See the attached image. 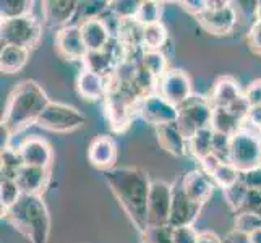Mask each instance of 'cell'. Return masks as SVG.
Listing matches in <instances>:
<instances>
[{
    "mask_svg": "<svg viewBox=\"0 0 261 243\" xmlns=\"http://www.w3.org/2000/svg\"><path fill=\"white\" fill-rule=\"evenodd\" d=\"M104 180L133 227L140 233L145 232L149 227L148 198L152 183L146 170L140 167H114L104 172Z\"/></svg>",
    "mask_w": 261,
    "mask_h": 243,
    "instance_id": "obj_1",
    "label": "cell"
},
{
    "mask_svg": "<svg viewBox=\"0 0 261 243\" xmlns=\"http://www.w3.org/2000/svg\"><path fill=\"white\" fill-rule=\"evenodd\" d=\"M49 102V96L38 81L23 79L21 83H18L8 97L2 115V133H5L7 141L26 130L30 125L38 123Z\"/></svg>",
    "mask_w": 261,
    "mask_h": 243,
    "instance_id": "obj_2",
    "label": "cell"
},
{
    "mask_svg": "<svg viewBox=\"0 0 261 243\" xmlns=\"http://www.w3.org/2000/svg\"><path fill=\"white\" fill-rule=\"evenodd\" d=\"M2 218L30 243H49L50 214L42 196L23 195Z\"/></svg>",
    "mask_w": 261,
    "mask_h": 243,
    "instance_id": "obj_3",
    "label": "cell"
},
{
    "mask_svg": "<svg viewBox=\"0 0 261 243\" xmlns=\"http://www.w3.org/2000/svg\"><path fill=\"white\" fill-rule=\"evenodd\" d=\"M143 97L133 86L120 85L109 78V89L104 97L106 117L114 131H123L138 115V107Z\"/></svg>",
    "mask_w": 261,
    "mask_h": 243,
    "instance_id": "obj_4",
    "label": "cell"
},
{
    "mask_svg": "<svg viewBox=\"0 0 261 243\" xmlns=\"http://www.w3.org/2000/svg\"><path fill=\"white\" fill-rule=\"evenodd\" d=\"M42 39V23L34 15L0 21L2 46H20L33 50Z\"/></svg>",
    "mask_w": 261,
    "mask_h": 243,
    "instance_id": "obj_5",
    "label": "cell"
},
{
    "mask_svg": "<svg viewBox=\"0 0 261 243\" xmlns=\"http://www.w3.org/2000/svg\"><path fill=\"white\" fill-rule=\"evenodd\" d=\"M229 162L239 169L240 174L261 167V138L256 130L244 125V128L233 134Z\"/></svg>",
    "mask_w": 261,
    "mask_h": 243,
    "instance_id": "obj_6",
    "label": "cell"
},
{
    "mask_svg": "<svg viewBox=\"0 0 261 243\" xmlns=\"http://www.w3.org/2000/svg\"><path fill=\"white\" fill-rule=\"evenodd\" d=\"M86 123V115L76 107L50 101L38 120V127L54 133H70Z\"/></svg>",
    "mask_w": 261,
    "mask_h": 243,
    "instance_id": "obj_7",
    "label": "cell"
},
{
    "mask_svg": "<svg viewBox=\"0 0 261 243\" xmlns=\"http://www.w3.org/2000/svg\"><path fill=\"white\" fill-rule=\"evenodd\" d=\"M213 120V105L208 97L193 94L190 101L178 107L177 125L185 140L188 141L196 131L211 127Z\"/></svg>",
    "mask_w": 261,
    "mask_h": 243,
    "instance_id": "obj_8",
    "label": "cell"
},
{
    "mask_svg": "<svg viewBox=\"0 0 261 243\" xmlns=\"http://www.w3.org/2000/svg\"><path fill=\"white\" fill-rule=\"evenodd\" d=\"M239 20V13L232 2L210 0V8L196 18L201 28L214 36H227L233 31Z\"/></svg>",
    "mask_w": 261,
    "mask_h": 243,
    "instance_id": "obj_9",
    "label": "cell"
},
{
    "mask_svg": "<svg viewBox=\"0 0 261 243\" xmlns=\"http://www.w3.org/2000/svg\"><path fill=\"white\" fill-rule=\"evenodd\" d=\"M156 94L175 107H182L193 96L192 79L184 70L169 68L163 78L156 83Z\"/></svg>",
    "mask_w": 261,
    "mask_h": 243,
    "instance_id": "obj_10",
    "label": "cell"
},
{
    "mask_svg": "<svg viewBox=\"0 0 261 243\" xmlns=\"http://www.w3.org/2000/svg\"><path fill=\"white\" fill-rule=\"evenodd\" d=\"M174 186L164 180H152L148 198V224L149 227L169 226L172 208Z\"/></svg>",
    "mask_w": 261,
    "mask_h": 243,
    "instance_id": "obj_11",
    "label": "cell"
},
{
    "mask_svg": "<svg viewBox=\"0 0 261 243\" xmlns=\"http://www.w3.org/2000/svg\"><path fill=\"white\" fill-rule=\"evenodd\" d=\"M54 46H56V52L59 56L68 62H83L88 56L80 24H68L65 28L56 31Z\"/></svg>",
    "mask_w": 261,
    "mask_h": 243,
    "instance_id": "obj_12",
    "label": "cell"
},
{
    "mask_svg": "<svg viewBox=\"0 0 261 243\" xmlns=\"http://www.w3.org/2000/svg\"><path fill=\"white\" fill-rule=\"evenodd\" d=\"M174 195H172V208H170V218H169V227H187L193 226V222L198 219L201 212V204L195 203L193 200L187 196L180 178L172 185Z\"/></svg>",
    "mask_w": 261,
    "mask_h": 243,
    "instance_id": "obj_13",
    "label": "cell"
},
{
    "mask_svg": "<svg viewBox=\"0 0 261 243\" xmlns=\"http://www.w3.org/2000/svg\"><path fill=\"white\" fill-rule=\"evenodd\" d=\"M138 115L146 123L152 125L154 128L161 125L174 123L178 119V107L167 102L159 94H151L140 102Z\"/></svg>",
    "mask_w": 261,
    "mask_h": 243,
    "instance_id": "obj_14",
    "label": "cell"
},
{
    "mask_svg": "<svg viewBox=\"0 0 261 243\" xmlns=\"http://www.w3.org/2000/svg\"><path fill=\"white\" fill-rule=\"evenodd\" d=\"M78 8L80 2L76 0H46L41 4L42 21L49 28H57L59 31L68 26L75 15H78Z\"/></svg>",
    "mask_w": 261,
    "mask_h": 243,
    "instance_id": "obj_15",
    "label": "cell"
},
{
    "mask_svg": "<svg viewBox=\"0 0 261 243\" xmlns=\"http://www.w3.org/2000/svg\"><path fill=\"white\" fill-rule=\"evenodd\" d=\"M180 182H182L187 196L201 206L210 201V198L213 196V192L216 188L213 178L210 175H206L201 169H193L190 172L184 174L180 177Z\"/></svg>",
    "mask_w": 261,
    "mask_h": 243,
    "instance_id": "obj_16",
    "label": "cell"
},
{
    "mask_svg": "<svg viewBox=\"0 0 261 243\" xmlns=\"http://www.w3.org/2000/svg\"><path fill=\"white\" fill-rule=\"evenodd\" d=\"M18 149H20L24 166L50 169V164L54 160V151L52 146L44 138L39 137L24 138L21 141V145L18 146Z\"/></svg>",
    "mask_w": 261,
    "mask_h": 243,
    "instance_id": "obj_17",
    "label": "cell"
},
{
    "mask_svg": "<svg viewBox=\"0 0 261 243\" xmlns=\"http://www.w3.org/2000/svg\"><path fill=\"white\" fill-rule=\"evenodd\" d=\"M88 160L93 167L107 172L115 167L117 162V145L107 134H99L88 148Z\"/></svg>",
    "mask_w": 261,
    "mask_h": 243,
    "instance_id": "obj_18",
    "label": "cell"
},
{
    "mask_svg": "<svg viewBox=\"0 0 261 243\" xmlns=\"http://www.w3.org/2000/svg\"><path fill=\"white\" fill-rule=\"evenodd\" d=\"M83 41L88 52H101L112 41V31L104 21V18H91V20L80 21Z\"/></svg>",
    "mask_w": 261,
    "mask_h": 243,
    "instance_id": "obj_19",
    "label": "cell"
},
{
    "mask_svg": "<svg viewBox=\"0 0 261 243\" xmlns=\"http://www.w3.org/2000/svg\"><path fill=\"white\" fill-rule=\"evenodd\" d=\"M107 89H109V76L99 75L88 68H83L76 76V91L85 101L94 102L104 99Z\"/></svg>",
    "mask_w": 261,
    "mask_h": 243,
    "instance_id": "obj_20",
    "label": "cell"
},
{
    "mask_svg": "<svg viewBox=\"0 0 261 243\" xmlns=\"http://www.w3.org/2000/svg\"><path fill=\"white\" fill-rule=\"evenodd\" d=\"M49 180H50V169H44V167L24 166L16 175V183L23 192V195L41 196L46 192Z\"/></svg>",
    "mask_w": 261,
    "mask_h": 243,
    "instance_id": "obj_21",
    "label": "cell"
},
{
    "mask_svg": "<svg viewBox=\"0 0 261 243\" xmlns=\"http://www.w3.org/2000/svg\"><path fill=\"white\" fill-rule=\"evenodd\" d=\"M156 138L159 146L174 157H184L188 152V141L180 131L177 122L161 125L156 128Z\"/></svg>",
    "mask_w": 261,
    "mask_h": 243,
    "instance_id": "obj_22",
    "label": "cell"
},
{
    "mask_svg": "<svg viewBox=\"0 0 261 243\" xmlns=\"http://www.w3.org/2000/svg\"><path fill=\"white\" fill-rule=\"evenodd\" d=\"M244 96L239 83L232 76H221L216 79V83L211 88L210 93V102L213 107H222V109H229V107L237 102L239 99Z\"/></svg>",
    "mask_w": 261,
    "mask_h": 243,
    "instance_id": "obj_23",
    "label": "cell"
},
{
    "mask_svg": "<svg viewBox=\"0 0 261 243\" xmlns=\"http://www.w3.org/2000/svg\"><path fill=\"white\" fill-rule=\"evenodd\" d=\"M28 49L20 46H2L0 50V70L5 75H13L26 67L30 60Z\"/></svg>",
    "mask_w": 261,
    "mask_h": 243,
    "instance_id": "obj_24",
    "label": "cell"
},
{
    "mask_svg": "<svg viewBox=\"0 0 261 243\" xmlns=\"http://www.w3.org/2000/svg\"><path fill=\"white\" fill-rule=\"evenodd\" d=\"M245 120L239 119L236 114H232L229 109H222V107H213V120L211 128L216 133H224L233 137L237 131L244 128Z\"/></svg>",
    "mask_w": 261,
    "mask_h": 243,
    "instance_id": "obj_25",
    "label": "cell"
},
{
    "mask_svg": "<svg viewBox=\"0 0 261 243\" xmlns=\"http://www.w3.org/2000/svg\"><path fill=\"white\" fill-rule=\"evenodd\" d=\"M24 167L23 157L20 154V149L12 148V146H2V152H0V174L2 178H10L16 180L18 172Z\"/></svg>",
    "mask_w": 261,
    "mask_h": 243,
    "instance_id": "obj_26",
    "label": "cell"
},
{
    "mask_svg": "<svg viewBox=\"0 0 261 243\" xmlns=\"http://www.w3.org/2000/svg\"><path fill=\"white\" fill-rule=\"evenodd\" d=\"M213 138H214V130L211 127L196 131L188 140V152L200 162L206 156L213 154Z\"/></svg>",
    "mask_w": 261,
    "mask_h": 243,
    "instance_id": "obj_27",
    "label": "cell"
},
{
    "mask_svg": "<svg viewBox=\"0 0 261 243\" xmlns=\"http://www.w3.org/2000/svg\"><path fill=\"white\" fill-rule=\"evenodd\" d=\"M141 65L156 81L166 75L169 70L167 59L163 50H143L141 53Z\"/></svg>",
    "mask_w": 261,
    "mask_h": 243,
    "instance_id": "obj_28",
    "label": "cell"
},
{
    "mask_svg": "<svg viewBox=\"0 0 261 243\" xmlns=\"http://www.w3.org/2000/svg\"><path fill=\"white\" fill-rule=\"evenodd\" d=\"M167 38L169 33L163 21L145 26V30H143V50H161L167 42Z\"/></svg>",
    "mask_w": 261,
    "mask_h": 243,
    "instance_id": "obj_29",
    "label": "cell"
},
{
    "mask_svg": "<svg viewBox=\"0 0 261 243\" xmlns=\"http://www.w3.org/2000/svg\"><path fill=\"white\" fill-rule=\"evenodd\" d=\"M33 0H2L0 2V20H15L33 15Z\"/></svg>",
    "mask_w": 261,
    "mask_h": 243,
    "instance_id": "obj_30",
    "label": "cell"
},
{
    "mask_svg": "<svg viewBox=\"0 0 261 243\" xmlns=\"http://www.w3.org/2000/svg\"><path fill=\"white\" fill-rule=\"evenodd\" d=\"M161 15H163V2L156 0H141L140 10L135 16L141 26H149L154 23H161Z\"/></svg>",
    "mask_w": 261,
    "mask_h": 243,
    "instance_id": "obj_31",
    "label": "cell"
},
{
    "mask_svg": "<svg viewBox=\"0 0 261 243\" xmlns=\"http://www.w3.org/2000/svg\"><path fill=\"white\" fill-rule=\"evenodd\" d=\"M211 178H213L216 186L226 190V188H229L233 183L239 182V180L242 178V174L239 172V169L236 166L230 164V162H222V164L214 170Z\"/></svg>",
    "mask_w": 261,
    "mask_h": 243,
    "instance_id": "obj_32",
    "label": "cell"
},
{
    "mask_svg": "<svg viewBox=\"0 0 261 243\" xmlns=\"http://www.w3.org/2000/svg\"><path fill=\"white\" fill-rule=\"evenodd\" d=\"M23 196V192L18 186L16 180L10 178H0V208L2 212L8 211L16 201Z\"/></svg>",
    "mask_w": 261,
    "mask_h": 243,
    "instance_id": "obj_33",
    "label": "cell"
},
{
    "mask_svg": "<svg viewBox=\"0 0 261 243\" xmlns=\"http://www.w3.org/2000/svg\"><path fill=\"white\" fill-rule=\"evenodd\" d=\"M111 2L107 0H86V2H80L78 16L80 20H91V18H102L106 13H109Z\"/></svg>",
    "mask_w": 261,
    "mask_h": 243,
    "instance_id": "obj_34",
    "label": "cell"
},
{
    "mask_svg": "<svg viewBox=\"0 0 261 243\" xmlns=\"http://www.w3.org/2000/svg\"><path fill=\"white\" fill-rule=\"evenodd\" d=\"M247 192H248V186L245 185V182L242 178L239 180L237 183H233L232 186L226 188V190H222L224 200H226V203L229 204V208L236 214L242 209V204H244Z\"/></svg>",
    "mask_w": 261,
    "mask_h": 243,
    "instance_id": "obj_35",
    "label": "cell"
},
{
    "mask_svg": "<svg viewBox=\"0 0 261 243\" xmlns=\"http://www.w3.org/2000/svg\"><path fill=\"white\" fill-rule=\"evenodd\" d=\"M140 0H114L111 2L109 12L119 20H132L140 10Z\"/></svg>",
    "mask_w": 261,
    "mask_h": 243,
    "instance_id": "obj_36",
    "label": "cell"
},
{
    "mask_svg": "<svg viewBox=\"0 0 261 243\" xmlns=\"http://www.w3.org/2000/svg\"><path fill=\"white\" fill-rule=\"evenodd\" d=\"M233 229L251 235L253 232L261 229V215L251 212H237L236 219H233Z\"/></svg>",
    "mask_w": 261,
    "mask_h": 243,
    "instance_id": "obj_37",
    "label": "cell"
},
{
    "mask_svg": "<svg viewBox=\"0 0 261 243\" xmlns=\"http://www.w3.org/2000/svg\"><path fill=\"white\" fill-rule=\"evenodd\" d=\"M141 243H174L172 227H148L141 233Z\"/></svg>",
    "mask_w": 261,
    "mask_h": 243,
    "instance_id": "obj_38",
    "label": "cell"
},
{
    "mask_svg": "<svg viewBox=\"0 0 261 243\" xmlns=\"http://www.w3.org/2000/svg\"><path fill=\"white\" fill-rule=\"evenodd\" d=\"M230 143H232V137L214 131L213 154L218 159H221L222 162H229L230 160Z\"/></svg>",
    "mask_w": 261,
    "mask_h": 243,
    "instance_id": "obj_39",
    "label": "cell"
},
{
    "mask_svg": "<svg viewBox=\"0 0 261 243\" xmlns=\"http://www.w3.org/2000/svg\"><path fill=\"white\" fill-rule=\"evenodd\" d=\"M239 212H251L261 215V192L250 190L248 188L244 204H242V209Z\"/></svg>",
    "mask_w": 261,
    "mask_h": 243,
    "instance_id": "obj_40",
    "label": "cell"
},
{
    "mask_svg": "<svg viewBox=\"0 0 261 243\" xmlns=\"http://www.w3.org/2000/svg\"><path fill=\"white\" fill-rule=\"evenodd\" d=\"M198 235H200V232H198L193 226L172 229L174 243H198Z\"/></svg>",
    "mask_w": 261,
    "mask_h": 243,
    "instance_id": "obj_41",
    "label": "cell"
},
{
    "mask_svg": "<svg viewBox=\"0 0 261 243\" xmlns=\"http://www.w3.org/2000/svg\"><path fill=\"white\" fill-rule=\"evenodd\" d=\"M247 41H248V49L253 53H256V56H261V21L259 20H255L253 24L250 26Z\"/></svg>",
    "mask_w": 261,
    "mask_h": 243,
    "instance_id": "obj_42",
    "label": "cell"
},
{
    "mask_svg": "<svg viewBox=\"0 0 261 243\" xmlns=\"http://www.w3.org/2000/svg\"><path fill=\"white\" fill-rule=\"evenodd\" d=\"M178 5H182L187 13L198 18L210 8V0H184V2H178Z\"/></svg>",
    "mask_w": 261,
    "mask_h": 243,
    "instance_id": "obj_43",
    "label": "cell"
},
{
    "mask_svg": "<svg viewBox=\"0 0 261 243\" xmlns=\"http://www.w3.org/2000/svg\"><path fill=\"white\" fill-rule=\"evenodd\" d=\"M244 94L250 107H261V78L255 79L253 83H250Z\"/></svg>",
    "mask_w": 261,
    "mask_h": 243,
    "instance_id": "obj_44",
    "label": "cell"
},
{
    "mask_svg": "<svg viewBox=\"0 0 261 243\" xmlns=\"http://www.w3.org/2000/svg\"><path fill=\"white\" fill-rule=\"evenodd\" d=\"M242 180H244L250 190L261 192V167H256L253 170H250V172L242 174Z\"/></svg>",
    "mask_w": 261,
    "mask_h": 243,
    "instance_id": "obj_45",
    "label": "cell"
},
{
    "mask_svg": "<svg viewBox=\"0 0 261 243\" xmlns=\"http://www.w3.org/2000/svg\"><path fill=\"white\" fill-rule=\"evenodd\" d=\"M222 164V160L221 159H218L214 154H210V156H206L204 159H201L200 160V169L203 170V172L206 174V175H213L214 174V170L218 169L219 166Z\"/></svg>",
    "mask_w": 261,
    "mask_h": 243,
    "instance_id": "obj_46",
    "label": "cell"
},
{
    "mask_svg": "<svg viewBox=\"0 0 261 243\" xmlns=\"http://www.w3.org/2000/svg\"><path fill=\"white\" fill-rule=\"evenodd\" d=\"M222 243H251V241H250V235H247V233H242L236 229H232L222 237Z\"/></svg>",
    "mask_w": 261,
    "mask_h": 243,
    "instance_id": "obj_47",
    "label": "cell"
},
{
    "mask_svg": "<svg viewBox=\"0 0 261 243\" xmlns=\"http://www.w3.org/2000/svg\"><path fill=\"white\" fill-rule=\"evenodd\" d=\"M233 7H236V10L237 13L242 12L247 18L251 15V16H255V20H256V10H258V2H232Z\"/></svg>",
    "mask_w": 261,
    "mask_h": 243,
    "instance_id": "obj_48",
    "label": "cell"
},
{
    "mask_svg": "<svg viewBox=\"0 0 261 243\" xmlns=\"http://www.w3.org/2000/svg\"><path fill=\"white\" fill-rule=\"evenodd\" d=\"M198 243H222V237H219L218 233H214L211 230H206V232H200Z\"/></svg>",
    "mask_w": 261,
    "mask_h": 243,
    "instance_id": "obj_49",
    "label": "cell"
},
{
    "mask_svg": "<svg viewBox=\"0 0 261 243\" xmlns=\"http://www.w3.org/2000/svg\"><path fill=\"white\" fill-rule=\"evenodd\" d=\"M250 241L251 243H261V229L251 233V235H250Z\"/></svg>",
    "mask_w": 261,
    "mask_h": 243,
    "instance_id": "obj_50",
    "label": "cell"
},
{
    "mask_svg": "<svg viewBox=\"0 0 261 243\" xmlns=\"http://www.w3.org/2000/svg\"><path fill=\"white\" fill-rule=\"evenodd\" d=\"M256 20L261 21V0L258 2V10H256Z\"/></svg>",
    "mask_w": 261,
    "mask_h": 243,
    "instance_id": "obj_51",
    "label": "cell"
},
{
    "mask_svg": "<svg viewBox=\"0 0 261 243\" xmlns=\"http://www.w3.org/2000/svg\"><path fill=\"white\" fill-rule=\"evenodd\" d=\"M258 133H259V138H261V130H259V131H258Z\"/></svg>",
    "mask_w": 261,
    "mask_h": 243,
    "instance_id": "obj_52",
    "label": "cell"
}]
</instances>
